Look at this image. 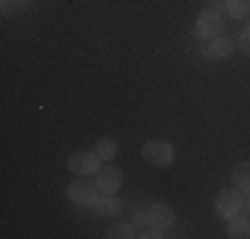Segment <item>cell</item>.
Listing matches in <instances>:
<instances>
[{
  "instance_id": "ba28073f",
  "label": "cell",
  "mask_w": 250,
  "mask_h": 239,
  "mask_svg": "<svg viewBox=\"0 0 250 239\" xmlns=\"http://www.w3.org/2000/svg\"><path fill=\"white\" fill-rule=\"evenodd\" d=\"M231 51H234V43H231L229 38H216V40H210L208 43V48L202 53H205V59H213V61H218V59H229L231 56Z\"/></svg>"
},
{
  "instance_id": "ac0fdd59",
  "label": "cell",
  "mask_w": 250,
  "mask_h": 239,
  "mask_svg": "<svg viewBox=\"0 0 250 239\" xmlns=\"http://www.w3.org/2000/svg\"><path fill=\"white\" fill-rule=\"evenodd\" d=\"M245 207H248V213H250V194H248V199H245Z\"/></svg>"
},
{
  "instance_id": "3957f363",
  "label": "cell",
  "mask_w": 250,
  "mask_h": 239,
  "mask_svg": "<svg viewBox=\"0 0 250 239\" xmlns=\"http://www.w3.org/2000/svg\"><path fill=\"white\" fill-rule=\"evenodd\" d=\"M67 197L77 207H93L99 199V186L96 183H88V181H72L67 186Z\"/></svg>"
},
{
  "instance_id": "e0dca14e",
  "label": "cell",
  "mask_w": 250,
  "mask_h": 239,
  "mask_svg": "<svg viewBox=\"0 0 250 239\" xmlns=\"http://www.w3.org/2000/svg\"><path fill=\"white\" fill-rule=\"evenodd\" d=\"M16 5H19V0H3V5H0V11H3V14H11V11L16 8Z\"/></svg>"
},
{
  "instance_id": "7c38bea8",
  "label": "cell",
  "mask_w": 250,
  "mask_h": 239,
  "mask_svg": "<svg viewBox=\"0 0 250 239\" xmlns=\"http://www.w3.org/2000/svg\"><path fill=\"white\" fill-rule=\"evenodd\" d=\"M234 186L250 194V162H240L234 167Z\"/></svg>"
},
{
  "instance_id": "9c48e42d",
  "label": "cell",
  "mask_w": 250,
  "mask_h": 239,
  "mask_svg": "<svg viewBox=\"0 0 250 239\" xmlns=\"http://www.w3.org/2000/svg\"><path fill=\"white\" fill-rule=\"evenodd\" d=\"M226 234L234 237V239H242V237H250V218H242L240 213L234 218L226 220Z\"/></svg>"
},
{
  "instance_id": "6da1fadb",
  "label": "cell",
  "mask_w": 250,
  "mask_h": 239,
  "mask_svg": "<svg viewBox=\"0 0 250 239\" xmlns=\"http://www.w3.org/2000/svg\"><path fill=\"white\" fill-rule=\"evenodd\" d=\"M224 27H226V21H224V16L221 14H216V11H202V14L197 16V24H194V35H197L200 40H216V38H221L224 35Z\"/></svg>"
},
{
  "instance_id": "5bb4252c",
  "label": "cell",
  "mask_w": 250,
  "mask_h": 239,
  "mask_svg": "<svg viewBox=\"0 0 250 239\" xmlns=\"http://www.w3.org/2000/svg\"><path fill=\"white\" fill-rule=\"evenodd\" d=\"M226 14L234 16V19L248 16L250 14V0H226Z\"/></svg>"
},
{
  "instance_id": "8fae6325",
  "label": "cell",
  "mask_w": 250,
  "mask_h": 239,
  "mask_svg": "<svg viewBox=\"0 0 250 239\" xmlns=\"http://www.w3.org/2000/svg\"><path fill=\"white\" fill-rule=\"evenodd\" d=\"M96 154L101 157V162H109V159L117 157V141L109 139V136H104V139L96 141Z\"/></svg>"
},
{
  "instance_id": "2e32d148",
  "label": "cell",
  "mask_w": 250,
  "mask_h": 239,
  "mask_svg": "<svg viewBox=\"0 0 250 239\" xmlns=\"http://www.w3.org/2000/svg\"><path fill=\"white\" fill-rule=\"evenodd\" d=\"M139 237H141V239H160L163 234H160V229H154V226H152V229H141Z\"/></svg>"
},
{
  "instance_id": "8992f818",
  "label": "cell",
  "mask_w": 250,
  "mask_h": 239,
  "mask_svg": "<svg viewBox=\"0 0 250 239\" xmlns=\"http://www.w3.org/2000/svg\"><path fill=\"white\" fill-rule=\"evenodd\" d=\"M146 218H149V226H154V229H170V226L176 223V215L173 210H170L168 205H163V202H154V205L146 207Z\"/></svg>"
},
{
  "instance_id": "277c9868",
  "label": "cell",
  "mask_w": 250,
  "mask_h": 239,
  "mask_svg": "<svg viewBox=\"0 0 250 239\" xmlns=\"http://www.w3.org/2000/svg\"><path fill=\"white\" fill-rule=\"evenodd\" d=\"M67 165L75 176H96L101 170V157L96 152H75Z\"/></svg>"
},
{
  "instance_id": "4fadbf2b",
  "label": "cell",
  "mask_w": 250,
  "mask_h": 239,
  "mask_svg": "<svg viewBox=\"0 0 250 239\" xmlns=\"http://www.w3.org/2000/svg\"><path fill=\"white\" fill-rule=\"evenodd\" d=\"M106 237L109 239H130V237H139V231H136L133 223H115V226H109Z\"/></svg>"
},
{
  "instance_id": "52a82bcc",
  "label": "cell",
  "mask_w": 250,
  "mask_h": 239,
  "mask_svg": "<svg viewBox=\"0 0 250 239\" xmlns=\"http://www.w3.org/2000/svg\"><path fill=\"white\" fill-rule=\"evenodd\" d=\"M96 186L101 194H115L123 186V173L120 167H101L96 173Z\"/></svg>"
},
{
  "instance_id": "7a4b0ae2",
  "label": "cell",
  "mask_w": 250,
  "mask_h": 239,
  "mask_svg": "<svg viewBox=\"0 0 250 239\" xmlns=\"http://www.w3.org/2000/svg\"><path fill=\"white\" fill-rule=\"evenodd\" d=\"M141 157L154 167H165L173 162V146L168 141H146L141 146Z\"/></svg>"
},
{
  "instance_id": "30bf717a",
  "label": "cell",
  "mask_w": 250,
  "mask_h": 239,
  "mask_svg": "<svg viewBox=\"0 0 250 239\" xmlns=\"http://www.w3.org/2000/svg\"><path fill=\"white\" fill-rule=\"evenodd\" d=\"M96 213L99 215H115V213H120L123 210V202L117 199L115 194H101V199H96Z\"/></svg>"
},
{
  "instance_id": "5b68a950",
  "label": "cell",
  "mask_w": 250,
  "mask_h": 239,
  "mask_svg": "<svg viewBox=\"0 0 250 239\" xmlns=\"http://www.w3.org/2000/svg\"><path fill=\"white\" fill-rule=\"evenodd\" d=\"M245 207V197L240 194V191H231V189H224L221 194L216 197V213L221 215V218H234L237 213Z\"/></svg>"
},
{
  "instance_id": "9a60e30c",
  "label": "cell",
  "mask_w": 250,
  "mask_h": 239,
  "mask_svg": "<svg viewBox=\"0 0 250 239\" xmlns=\"http://www.w3.org/2000/svg\"><path fill=\"white\" fill-rule=\"evenodd\" d=\"M237 45H240L242 53H248V56H250V27H245V29L240 32V40H237Z\"/></svg>"
}]
</instances>
